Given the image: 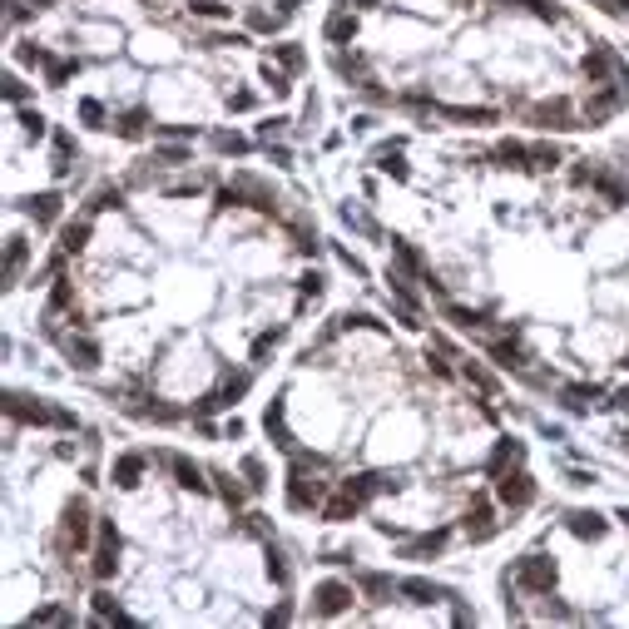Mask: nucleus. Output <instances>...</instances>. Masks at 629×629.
Instances as JSON below:
<instances>
[{"mask_svg":"<svg viewBox=\"0 0 629 629\" xmlns=\"http://www.w3.org/2000/svg\"><path fill=\"white\" fill-rule=\"evenodd\" d=\"M65 352H70V362H75V367H94V362H99V347H94V342H75V337H70V342H65Z\"/></svg>","mask_w":629,"mask_h":629,"instance_id":"16","label":"nucleus"},{"mask_svg":"<svg viewBox=\"0 0 629 629\" xmlns=\"http://www.w3.org/2000/svg\"><path fill=\"white\" fill-rule=\"evenodd\" d=\"M496 496H500L505 505H530V500H535V481H530L526 471H505L500 486H496Z\"/></svg>","mask_w":629,"mask_h":629,"instance_id":"6","label":"nucleus"},{"mask_svg":"<svg viewBox=\"0 0 629 629\" xmlns=\"http://www.w3.org/2000/svg\"><path fill=\"white\" fill-rule=\"evenodd\" d=\"M526 6H530L540 20H555V0H526Z\"/></svg>","mask_w":629,"mask_h":629,"instance_id":"47","label":"nucleus"},{"mask_svg":"<svg viewBox=\"0 0 629 629\" xmlns=\"http://www.w3.org/2000/svg\"><path fill=\"white\" fill-rule=\"evenodd\" d=\"M565 526L575 530L580 540H600L605 535V521L595 516V510H565Z\"/></svg>","mask_w":629,"mask_h":629,"instance_id":"7","label":"nucleus"},{"mask_svg":"<svg viewBox=\"0 0 629 629\" xmlns=\"http://www.w3.org/2000/svg\"><path fill=\"white\" fill-rule=\"evenodd\" d=\"M194 15H203V20H223V15H228V6H218V0H198Z\"/></svg>","mask_w":629,"mask_h":629,"instance_id":"42","label":"nucleus"},{"mask_svg":"<svg viewBox=\"0 0 629 629\" xmlns=\"http://www.w3.org/2000/svg\"><path fill=\"white\" fill-rule=\"evenodd\" d=\"M516 580H521L526 590H535V595H545V590L555 585V565H550L545 555H526V560L516 565Z\"/></svg>","mask_w":629,"mask_h":629,"instance_id":"4","label":"nucleus"},{"mask_svg":"<svg viewBox=\"0 0 629 629\" xmlns=\"http://www.w3.org/2000/svg\"><path fill=\"white\" fill-rule=\"evenodd\" d=\"M377 164L386 168V174H396V179H407V164H402V154H396V149H377Z\"/></svg>","mask_w":629,"mask_h":629,"instance_id":"28","label":"nucleus"},{"mask_svg":"<svg viewBox=\"0 0 629 629\" xmlns=\"http://www.w3.org/2000/svg\"><path fill=\"white\" fill-rule=\"evenodd\" d=\"M496 159H500L505 168H530V164H526V159H530V149H526V144H510V139L496 149Z\"/></svg>","mask_w":629,"mask_h":629,"instance_id":"17","label":"nucleus"},{"mask_svg":"<svg viewBox=\"0 0 629 629\" xmlns=\"http://www.w3.org/2000/svg\"><path fill=\"white\" fill-rule=\"evenodd\" d=\"M243 476H248V486H253V491H263V486H268V471H263L258 456H248V461H243Z\"/></svg>","mask_w":629,"mask_h":629,"instance_id":"33","label":"nucleus"},{"mask_svg":"<svg viewBox=\"0 0 629 629\" xmlns=\"http://www.w3.org/2000/svg\"><path fill=\"white\" fill-rule=\"evenodd\" d=\"M396 595H407L412 605H436V600H441V590H436L431 580H421V575H412V580H396Z\"/></svg>","mask_w":629,"mask_h":629,"instance_id":"9","label":"nucleus"},{"mask_svg":"<svg viewBox=\"0 0 629 629\" xmlns=\"http://www.w3.org/2000/svg\"><path fill=\"white\" fill-rule=\"evenodd\" d=\"M85 238H89V223H85V218H80V223H65L60 248H65V253H80V248H85Z\"/></svg>","mask_w":629,"mask_h":629,"instance_id":"18","label":"nucleus"},{"mask_svg":"<svg viewBox=\"0 0 629 629\" xmlns=\"http://www.w3.org/2000/svg\"><path fill=\"white\" fill-rule=\"evenodd\" d=\"M6 99H10V104H20V99H25V85H20V80H15V75H10V80H6Z\"/></svg>","mask_w":629,"mask_h":629,"instance_id":"48","label":"nucleus"},{"mask_svg":"<svg viewBox=\"0 0 629 629\" xmlns=\"http://www.w3.org/2000/svg\"><path fill=\"white\" fill-rule=\"evenodd\" d=\"M20 268H25V238H10V253H6V277L15 282V277H20Z\"/></svg>","mask_w":629,"mask_h":629,"instance_id":"22","label":"nucleus"},{"mask_svg":"<svg viewBox=\"0 0 629 629\" xmlns=\"http://www.w3.org/2000/svg\"><path fill=\"white\" fill-rule=\"evenodd\" d=\"M213 144H218L223 154H243V149H248V139H243V134H213Z\"/></svg>","mask_w":629,"mask_h":629,"instance_id":"40","label":"nucleus"},{"mask_svg":"<svg viewBox=\"0 0 629 629\" xmlns=\"http://www.w3.org/2000/svg\"><path fill=\"white\" fill-rule=\"evenodd\" d=\"M491 357H496L500 367H521V362H526V357H521V347H510V342H496Z\"/></svg>","mask_w":629,"mask_h":629,"instance_id":"29","label":"nucleus"},{"mask_svg":"<svg viewBox=\"0 0 629 629\" xmlns=\"http://www.w3.org/2000/svg\"><path fill=\"white\" fill-rule=\"evenodd\" d=\"M446 317H451L456 327H481V322H486V317H481V312H471V308H446Z\"/></svg>","mask_w":629,"mask_h":629,"instance_id":"37","label":"nucleus"},{"mask_svg":"<svg viewBox=\"0 0 629 629\" xmlns=\"http://www.w3.org/2000/svg\"><path fill=\"white\" fill-rule=\"evenodd\" d=\"M342 218H347V223L357 228V233H377V228H372V218H367L362 208H352V203H347V208H342Z\"/></svg>","mask_w":629,"mask_h":629,"instance_id":"38","label":"nucleus"},{"mask_svg":"<svg viewBox=\"0 0 629 629\" xmlns=\"http://www.w3.org/2000/svg\"><path fill=\"white\" fill-rule=\"evenodd\" d=\"M357 595H352V585H342V580H327V585H317L312 590V614H322V619H332V614H342Z\"/></svg>","mask_w":629,"mask_h":629,"instance_id":"3","label":"nucleus"},{"mask_svg":"<svg viewBox=\"0 0 629 629\" xmlns=\"http://www.w3.org/2000/svg\"><path fill=\"white\" fill-rule=\"evenodd\" d=\"M357 585H362V590H367V595H372L377 605H382V600H386V595L396 590V585H391L386 575H372V570H362V575H357Z\"/></svg>","mask_w":629,"mask_h":629,"instance_id":"15","label":"nucleus"},{"mask_svg":"<svg viewBox=\"0 0 629 629\" xmlns=\"http://www.w3.org/2000/svg\"><path fill=\"white\" fill-rule=\"evenodd\" d=\"M25 213H30L35 223H55V218H60V194H35V198H25Z\"/></svg>","mask_w":629,"mask_h":629,"instance_id":"10","label":"nucleus"},{"mask_svg":"<svg viewBox=\"0 0 629 629\" xmlns=\"http://www.w3.org/2000/svg\"><path fill=\"white\" fill-rule=\"evenodd\" d=\"M168 466H174V476H179L184 491H208V481H203V471H198L194 461H184V456H168Z\"/></svg>","mask_w":629,"mask_h":629,"instance_id":"11","label":"nucleus"},{"mask_svg":"<svg viewBox=\"0 0 629 629\" xmlns=\"http://www.w3.org/2000/svg\"><path fill=\"white\" fill-rule=\"evenodd\" d=\"M441 114H446V120H461V124H491L496 120L491 109H441Z\"/></svg>","mask_w":629,"mask_h":629,"instance_id":"23","label":"nucleus"},{"mask_svg":"<svg viewBox=\"0 0 629 629\" xmlns=\"http://www.w3.org/2000/svg\"><path fill=\"white\" fill-rule=\"evenodd\" d=\"M298 6H303V0H282V15H293Z\"/></svg>","mask_w":629,"mask_h":629,"instance_id":"54","label":"nucleus"},{"mask_svg":"<svg viewBox=\"0 0 629 629\" xmlns=\"http://www.w3.org/2000/svg\"><path fill=\"white\" fill-rule=\"evenodd\" d=\"M347 516H357V496H352V491L337 496V500L327 505V521H347Z\"/></svg>","mask_w":629,"mask_h":629,"instance_id":"24","label":"nucleus"},{"mask_svg":"<svg viewBox=\"0 0 629 629\" xmlns=\"http://www.w3.org/2000/svg\"><path fill=\"white\" fill-rule=\"evenodd\" d=\"M114 565H120V530H114V521L99 526V550H94V580H109Z\"/></svg>","mask_w":629,"mask_h":629,"instance_id":"5","label":"nucleus"},{"mask_svg":"<svg viewBox=\"0 0 629 629\" xmlns=\"http://www.w3.org/2000/svg\"><path fill=\"white\" fill-rule=\"evenodd\" d=\"M159 159H168V164H184V159H189V149H159Z\"/></svg>","mask_w":629,"mask_h":629,"instance_id":"52","label":"nucleus"},{"mask_svg":"<svg viewBox=\"0 0 629 629\" xmlns=\"http://www.w3.org/2000/svg\"><path fill=\"white\" fill-rule=\"evenodd\" d=\"M614 407H619V412H629V386H624V391H614Z\"/></svg>","mask_w":629,"mask_h":629,"instance_id":"53","label":"nucleus"},{"mask_svg":"<svg viewBox=\"0 0 629 629\" xmlns=\"http://www.w3.org/2000/svg\"><path fill=\"white\" fill-rule=\"evenodd\" d=\"M45 6H50V0H35V10H45Z\"/></svg>","mask_w":629,"mask_h":629,"instance_id":"55","label":"nucleus"},{"mask_svg":"<svg viewBox=\"0 0 629 629\" xmlns=\"http://www.w3.org/2000/svg\"><path fill=\"white\" fill-rule=\"evenodd\" d=\"M352 35H357V15H332L327 20V40L342 45V40H352Z\"/></svg>","mask_w":629,"mask_h":629,"instance_id":"21","label":"nucleus"},{"mask_svg":"<svg viewBox=\"0 0 629 629\" xmlns=\"http://www.w3.org/2000/svg\"><path fill=\"white\" fill-rule=\"evenodd\" d=\"M268 436H273L282 451H293V436H288V426H282V402L268 407Z\"/></svg>","mask_w":629,"mask_h":629,"instance_id":"14","label":"nucleus"},{"mask_svg":"<svg viewBox=\"0 0 629 629\" xmlns=\"http://www.w3.org/2000/svg\"><path fill=\"white\" fill-rule=\"evenodd\" d=\"M10 417H20V421H35V426H75V412H65V407H45L40 396H20V391H10Z\"/></svg>","mask_w":629,"mask_h":629,"instance_id":"1","label":"nucleus"},{"mask_svg":"<svg viewBox=\"0 0 629 629\" xmlns=\"http://www.w3.org/2000/svg\"><path fill=\"white\" fill-rule=\"evenodd\" d=\"M565 396H570V407H575V412H585V407L595 402V396H600V386H570Z\"/></svg>","mask_w":629,"mask_h":629,"instance_id":"32","label":"nucleus"},{"mask_svg":"<svg viewBox=\"0 0 629 629\" xmlns=\"http://www.w3.org/2000/svg\"><path fill=\"white\" fill-rule=\"evenodd\" d=\"M609 70H619V60H614V50H605V45H600L595 55H585V75H590V80H605Z\"/></svg>","mask_w":629,"mask_h":629,"instance_id":"13","label":"nucleus"},{"mask_svg":"<svg viewBox=\"0 0 629 629\" xmlns=\"http://www.w3.org/2000/svg\"><path fill=\"white\" fill-rule=\"evenodd\" d=\"M277 337H282V327H273V332H263V337L253 342V362H263V357H268V352L277 347Z\"/></svg>","mask_w":629,"mask_h":629,"instance_id":"35","label":"nucleus"},{"mask_svg":"<svg viewBox=\"0 0 629 629\" xmlns=\"http://www.w3.org/2000/svg\"><path fill=\"white\" fill-rule=\"evenodd\" d=\"M466 377H471V382H476V386H486V391H491V386H496V382H491V372H481V367H476V362H466Z\"/></svg>","mask_w":629,"mask_h":629,"instance_id":"46","label":"nucleus"},{"mask_svg":"<svg viewBox=\"0 0 629 629\" xmlns=\"http://www.w3.org/2000/svg\"><path fill=\"white\" fill-rule=\"evenodd\" d=\"M139 471H144V456H120V461H114V486L134 491L139 486Z\"/></svg>","mask_w":629,"mask_h":629,"instance_id":"12","label":"nucleus"},{"mask_svg":"<svg viewBox=\"0 0 629 629\" xmlns=\"http://www.w3.org/2000/svg\"><path fill=\"white\" fill-rule=\"evenodd\" d=\"M303 293H312V298L322 293V273H308V277H303Z\"/></svg>","mask_w":629,"mask_h":629,"instance_id":"50","label":"nucleus"},{"mask_svg":"<svg viewBox=\"0 0 629 629\" xmlns=\"http://www.w3.org/2000/svg\"><path fill=\"white\" fill-rule=\"evenodd\" d=\"M243 391H248V372H238V377H228V382H223V396H218V402H223V407H233V402H238Z\"/></svg>","mask_w":629,"mask_h":629,"instance_id":"26","label":"nucleus"},{"mask_svg":"<svg viewBox=\"0 0 629 629\" xmlns=\"http://www.w3.org/2000/svg\"><path fill=\"white\" fill-rule=\"evenodd\" d=\"M65 540H70V545H85V540H89V510H85V500H75V505L65 510Z\"/></svg>","mask_w":629,"mask_h":629,"instance_id":"8","label":"nucleus"},{"mask_svg":"<svg viewBox=\"0 0 629 629\" xmlns=\"http://www.w3.org/2000/svg\"><path fill=\"white\" fill-rule=\"evenodd\" d=\"M510 461H521V441H500V446L491 451V461H486V466H491V471H505Z\"/></svg>","mask_w":629,"mask_h":629,"instance_id":"19","label":"nucleus"},{"mask_svg":"<svg viewBox=\"0 0 629 629\" xmlns=\"http://www.w3.org/2000/svg\"><path fill=\"white\" fill-rule=\"evenodd\" d=\"M268 575H273L277 585H288V575H293V570H288V555L273 550V545H268Z\"/></svg>","mask_w":629,"mask_h":629,"instance_id":"25","label":"nucleus"},{"mask_svg":"<svg viewBox=\"0 0 629 629\" xmlns=\"http://www.w3.org/2000/svg\"><path fill=\"white\" fill-rule=\"evenodd\" d=\"M20 124H25V129H30L35 139L45 134V120H40V114H35V109H25V114H20Z\"/></svg>","mask_w":629,"mask_h":629,"instance_id":"45","label":"nucleus"},{"mask_svg":"<svg viewBox=\"0 0 629 629\" xmlns=\"http://www.w3.org/2000/svg\"><path fill=\"white\" fill-rule=\"evenodd\" d=\"M120 134H124V139H139V134H144V109L124 114V120H120Z\"/></svg>","mask_w":629,"mask_h":629,"instance_id":"36","label":"nucleus"},{"mask_svg":"<svg viewBox=\"0 0 629 629\" xmlns=\"http://www.w3.org/2000/svg\"><path fill=\"white\" fill-rule=\"evenodd\" d=\"M273 55H277L282 70H303V50L298 45H273Z\"/></svg>","mask_w":629,"mask_h":629,"instance_id":"27","label":"nucleus"},{"mask_svg":"<svg viewBox=\"0 0 629 629\" xmlns=\"http://www.w3.org/2000/svg\"><path fill=\"white\" fill-rule=\"evenodd\" d=\"M80 120H85L89 129H99V120H104V104H99V99H80Z\"/></svg>","mask_w":629,"mask_h":629,"instance_id":"34","label":"nucleus"},{"mask_svg":"<svg viewBox=\"0 0 629 629\" xmlns=\"http://www.w3.org/2000/svg\"><path fill=\"white\" fill-rule=\"evenodd\" d=\"M30 624H70V614H65L60 605H45V609L30 614Z\"/></svg>","mask_w":629,"mask_h":629,"instance_id":"31","label":"nucleus"},{"mask_svg":"<svg viewBox=\"0 0 629 629\" xmlns=\"http://www.w3.org/2000/svg\"><path fill=\"white\" fill-rule=\"evenodd\" d=\"M293 619V609L288 605H277V609H268V624H288Z\"/></svg>","mask_w":629,"mask_h":629,"instance_id":"51","label":"nucleus"},{"mask_svg":"<svg viewBox=\"0 0 629 629\" xmlns=\"http://www.w3.org/2000/svg\"><path fill=\"white\" fill-rule=\"evenodd\" d=\"M308 466H312V461H298L293 476H288V505H293V510H312V505H322V496H327V481H317Z\"/></svg>","mask_w":629,"mask_h":629,"instance_id":"2","label":"nucleus"},{"mask_svg":"<svg viewBox=\"0 0 629 629\" xmlns=\"http://www.w3.org/2000/svg\"><path fill=\"white\" fill-rule=\"evenodd\" d=\"M446 540H451V530H431L417 545H407V555H436V550H446Z\"/></svg>","mask_w":629,"mask_h":629,"instance_id":"20","label":"nucleus"},{"mask_svg":"<svg viewBox=\"0 0 629 629\" xmlns=\"http://www.w3.org/2000/svg\"><path fill=\"white\" fill-rule=\"evenodd\" d=\"M70 75H75V60H55L50 65V85H65Z\"/></svg>","mask_w":629,"mask_h":629,"instance_id":"44","label":"nucleus"},{"mask_svg":"<svg viewBox=\"0 0 629 629\" xmlns=\"http://www.w3.org/2000/svg\"><path fill=\"white\" fill-rule=\"evenodd\" d=\"M99 208H120V189H94V198H89V213H99Z\"/></svg>","mask_w":629,"mask_h":629,"instance_id":"30","label":"nucleus"},{"mask_svg":"<svg viewBox=\"0 0 629 629\" xmlns=\"http://www.w3.org/2000/svg\"><path fill=\"white\" fill-rule=\"evenodd\" d=\"M213 481H218V491H223V500H228V505H243V491L233 486V476H223V471H218Z\"/></svg>","mask_w":629,"mask_h":629,"instance_id":"39","label":"nucleus"},{"mask_svg":"<svg viewBox=\"0 0 629 629\" xmlns=\"http://www.w3.org/2000/svg\"><path fill=\"white\" fill-rule=\"evenodd\" d=\"M263 80L273 85V94H288L293 85H288V75H282V70H273V65H263Z\"/></svg>","mask_w":629,"mask_h":629,"instance_id":"43","label":"nucleus"},{"mask_svg":"<svg viewBox=\"0 0 629 629\" xmlns=\"http://www.w3.org/2000/svg\"><path fill=\"white\" fill-rule=\"evenodd\" d=\"M530 159H535L540 168H555V164H560V149H555V144H540V149H530Z\"/></svg>","mask_w":629,"mask_h":629,"instance_id":"41","label":"nucleus"},{"mask_svg":"<svg viewBox=\"0 0 629 629\" xmlns=\"http://www.w3.org/2000/svg\"><path fill=\"white\" fill-rule=\"evenodd\" d=\"M65 303H70V282L55 277V308H65Z\"/></svg>","mask_w":629,"mask_h":629,"instance_id":"49","label":"nucleus"}]
</instances>
